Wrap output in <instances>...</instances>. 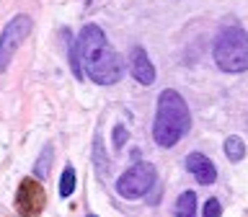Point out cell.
Here are the masks:
<instances>
[{
  "instance_id": "1",
  "label": "cell",
  "mask_w": 248,
  "mask_h": 217,
  "mask_svg": "<svg viewBox=\"0 0 248 217\" xmlns=\"http://www.w3.org/2000/svg\"><path fill=\"white\" fill-rule=\"evenodd\" d=\"M78 57H80L83 73L98 85H114L122 80L124 65L119 54L114 52L111 42L96 23H85L78 34Z\"/></svg>"
},
{
  "instance_id": "2",
  "label": "cell",
  "mask_w": 248,
  "mask_h": 217,
  "mask_svg": "<svg viewBox=\"0 0 248 217\" xmlns=\"http://www.w3.org/2000/svg\"><path fill=\"white\" fill-rule=\"evenodd\" d=\"M191 114L186 106L184 96L173 88L160 91L158 108H155V122H153V140L160 147H173L181 142V137L189 132Z\"/></svg>"
},
{
  "instance_id": "3",
  "label": "cell",
  "mask_w": 248,
  "mask_h": 217,
  "mask_svg": "<svg viewBox=\"0 0 248 217\" xmlns=\"http://www.w3.org/2000/svg\"><path fill=\"white\" fill-rule=\"evenodd\" d=\"M212 57L222 73H246L248 70V31L240 26L222 29L215 39Z\"/></svg>"
},
{
  "instance_id": "4",
  "label": "cell",
  "mask_w": 248,
  "mask_h": 217,
  "mask_svg": "<svg viewBox=\"0 0 248 217\" xmlns=\"http://www.w3.org/2000/svg\"><path fill=\"white\" fill-rule=\"evenodd\" d=\"M155 166L150 163H135L132 168H127L124 173L116 178V194L124 199H140L155 186Z\"/></svg>"
},
{
  "instance_id": "5",
  "label": "cell",
  "mask_w": 248,
  "mask_h": 217,
  "mask_svg": "<svg viewBox=\"0 0 248 217\" xmlns=\"http://www.w3.org/2000/svg\"><path fill=\"white\" fill-rule=\"evenodd\" d=\"M31 26H34V21L29 18V16H13L11 21L5 23L3 34H0V75L8 70L11 65L16 49L21 46V42L31 34Z\"/></svg>"
},
{
  "instance_id": "6",
  "label": "cell",
  "mask_w": 248,
  "mask_h": 217,
  "mask_svg": "<svg viewBox=\"0 0 248 217\" xmlns=\"http://www.w3.org/2000/svg\"><path fill=\"white\" fill-rule=\"evenodd\" d=\"M44 189L34 178H23L18 186V197H16V207H18L21 217H36L44 209Z\"/></svg>"
},
{
  "instance_id": "7",
  "label": "cell",
  "mask_w": 248,
  "mask_h": 217,
  "mask_svg": "<svg viewBox=\"0 0 248 217\" xmlns=\"http://www.w3.org/2000/svg\"><path fill=\"white\" fill-rule=\"evenodd\" d=\"M184 166H186V170H189V173L197 178L202 186H209V184H215V181H217V168H215V163L209 160L207 155H202V153L186 155Z\"/></svg>"
},
{
  "instance_id": "8",
  "label": "cell",
  "mask_w": 248,
  "mask_h": 217,
  "mask_svg": "<svg viewBox=\"0 0 248 217\" xmlns=\"http://www.w3.org/2000/svg\"><path fill=\"white\" fill-rule=\"evenodd\" d=\"M129 70H132V75H135L137 83H142V85L155 83V67H153V62H150V57H147V52L142 49V46H132Z\"/></svg>"
},
{
  "instance_id": "9",
  "label": "cell",
  "mask_w": 248,
  "mask_h": 217,
  "mask_svg": "<svg viewBox=\"0 0 248 217\" xmlns=\"http://www.w3.org/2000/svg\"><path fill=\"white\" fill-rule=\"evenodd\" d=\"M176 217H197V194L181 191L176 199Z\"/></svg>"
},
{
  "instance_id": "10",
  "label": "cell",
  "mask_w": 248,
  "mask_h": 217,
  "mask_svg": "<svg viewBox=\"0 0 248 217\" xmlns=\"http://www.w3.org/2000/svg\"><path fill=\"white\" fill-rule=\"evenodd\" d=\"M225 158H228L230 163H240L246 158V142L240 140L238 135H230L228 140H225Z\"/></svg>"
},
{
  "instance_id": "11",
  "label": "cell",
  "mask_w": 248,
  "mask_h": 217,
  "mask_svg": "<svg viewBox=\"0 0 248 217\" xmlns=\"http://www.w3.org/2000/svg\"><path fill=\"white\" fill-rule=\"evenodd\" d=\"M75 181H78V178H75V168L67 166L65 170H62V176H60V197L62 199H67L70 194L75 191Z\"/></svg>"
},
{
  "instance_id": "12",
  "label": "cell",
  "mask_w": 248,
  "mask_h": 217,
  "mask_svg": "<svg viewBox=\"0 0 248 217\" xmlns=\"http://www.w3.org/2000/svg\"><path fill=\"white\" fill-rule=\"evenodd\" d=\"M49 163H52V145H46L42 155H39V160H36V166H34V176L36 178H46V173H49Z\"/></svg>"
},
{
  "instance_id": "13",
  "label": "cell",
  "mask_w": 248,
  "mask_h": 217,
  "mask_svg": "<svg viewBox=\"0 0 248 217\" xmlns=\"http://www.w3.org/2000/svg\"><path fill=\"white\" fill-rule=\"evenodd\" d=\"M202 217H222V204H220V199H207L204 209H202Z\"/></svg>"
},
{
  "instance_id": "14",
  "label": "cell",
  "mask_w": 248,
  "mask_h": 217,
  "mask_svg": "<svg viewBox=\"0 0 248 217\" xmlns=\"http://www.w3.org/2000/svg\"><path fill=\"white\" fill-rule=\"evenodd\" d=\"M127 140H129V132H127V127L116 124V127H114V147H116V150H122Z\"/></svg>"
},
{
  "instance_id": "15",
  "label": "cell",
  "mask_w": 248,
  "mask_h": 217,
  "mask_svg": "<svg viewBox=\"0 0 248 217\" xmlns=\"http://www.w3.org/2000/svg\"><path fill=\"white\" fill-rule=\"evenodd\" d=\"M93 153H96V163H98V170L104 173L106 170V155H101V140L96 137V147H93Z\"/></svg>"
},
{
  "instance_id": "16",
  "label": "cell",
  "mask_w": 248,
  "mask_h": 217,
  "mask_svg": "<svg viewBox=\"0 0 248 217\" xmlns=\"http://www.w3.org/2000/svg\"><path fill=\"white\" fill-rule=\"evenodd\" d=\"M88 217H96V215H88Z\"/></svg>"
}]
</instances>
